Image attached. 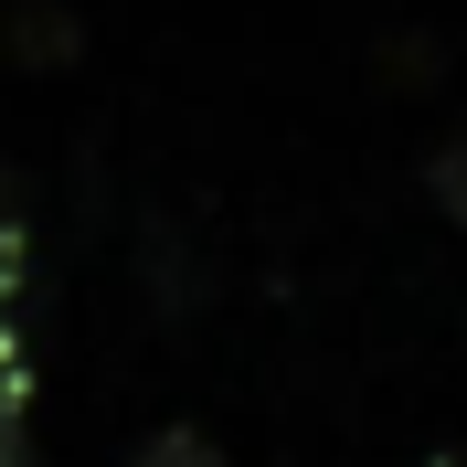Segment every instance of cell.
<instances>
[{"instance_id": "1", "label": "cell", "mask_w": 467, "mask_h": 467, "mask_svg": "<svg viewBox=\"0 0 467 467\" xmlns=\"http://www.w3.org/2000/svg\"><path fill=\"white\" fill-rule=\"evenodd\" d=\"M425 192L446 202V223H467V128H446V139L425 149Z\"/></svg>"}, {"instance_id": "2", "label": "cell", "mask_w": 467, "mask_h": 467, "mask_svg": "<svg viewBox=\"0 0 467 467\" xmlns=\"http://www.w3.org/2000/svg\"><path fill=\"white\" fill-rule=\"evenodd\" d=\"M128 467H223V446H213L202 425H160V436H149Z\"/></svg>"}, {"instance_id": "3", "label": "cell", "mask_w": 467, "mask_h": 467, "mask_svg": "<svg viewBox=\"0 0 467 467\" xmlns=\"http://www.w3.org/2000/svg\"><path fill=\"white\" fill-rule=\"evenodd\" d=\"M425 467H467V446H446V457H425Z\"/></svg>"}]
</instances>
